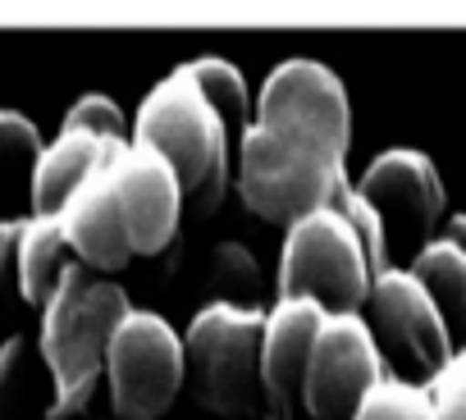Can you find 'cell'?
I'll list each match as a JSON object with an SVG mask.
<instances>
[{
	"mask_svg": "<svg viewBox=\"0 0 466 420\" xmlns=\"http://www.w3.org/2000/svg\"><path fill=\"white\" fill-rule=\"evenodd\" d=\"M110 187H115L133 252H142V256L165 252L174 243L178 205H183V187H178L174 169L156 151L128 142V151L110 165Z\"/></svg>",
	"mask_w": 466,
	"mask_h": 420,
	"instance_id": "obj_9",
	"label": "cell"
},
{
	"mask_svg": "<svg viewBox=\"0 0 466 420\" xmlns=\"http://www.w3.org/2000/svg\"><path fill=\"white\" fill-rule=\"evenodd\" d=\"M325 325V311L298 297H284L270 315H266V334H261V379H266V397L279 411H293L302 402V379H307V361L316 347V334Z\"/></svg>",
	"mask_w": 466,
	"mask_h": 420,
	"instance_id": "obj_13",
	"label": "cell"
},
{
	"mask_svg": "<svg viewBox=\"0 0 466 420\" xmlns=\"http://www.w3.org/2000/svg\"><path fill=\"white\" fill-rule=\"evenodd\" d=\"M443 238H448V243L466 256V215H452V220L443 225Z\"/></svg>",
	"mask_w": 466,
	"mask_h": 420,
	"instance_id": "obj_25",
	"label": "cell"
},
{
	"mask_svg": "<svg viewBox=\"0 0 466 420\" xmlns=\"http://www.w3.org/2000/svg\"><path fill=\"white\" fill-rule=\"evenodd\" d=\"M425 393H430L439 420H466V347H457L443 361V370L434 375V384Z\"/></svg>",
	"mask_w": 466,
	"mask_h": 420,
	"instance_id": "obj_23",
	"label": "cell"
},
{
	"mask_svg": "<svg viewBox=\"0 0 466 420\" xmlns=\"http://www.w3.org/2000/svg\"><path fill=\"white\" fill-rule=\"evenodd\" d=\"M119 151H128V146L101 142L87 133H60L51 146H42V160L33 169V215H60L69 196Z\"/></svg>",
	"mask_w": 466,
	"mask_h": 420,
	"instance_id": "obj_14",
	"label": "cell"
},
{
	"mask_svg": "<svg viewBox=\"0 0 466 420\" xmlns=\"http://www.w3.org/2000/svg\"><path fill=\"white\" fill-rule=\"evenodd\" d=\"M266 420H293V411H279V406H270V415Z\"/></svg>",
	"mask_w": 466,
	"mask_h": 420,
	"instance_id": "obj_26",
	"label": "cell"
},
{
	"mask_svg": "<svg viewBox=\"0 0 466 420\" xmlns=\"http://www.w3.org/2000/svg\"><path fill=\"white\" fill-rule=\"evenodd\" d=\"M210 288H215V306H238V311H257V256L238 243H219L210 256Z\"/></svg>",
	"mask_w": 466,
	"mask_h": 420,
	"instance_id": "obj_18",
	"label": "cell"
},
{
	"mask_svg": "<svg viewBox=\"0 0 466 420\" xmlns=\"http://www.w3.org/2000/svg\"><path fill=\"white\" fill-rule=\"evenodd\" d=\"M60 133H87V137H101V142H119V146H128V124H124L119 105L106 101V96H83V101L65 115Z\"/></svg>",
	"mask_w": 466,
	"mask_h": 420,
	"instance_id": "obj_22",
	"label": "cell"
},
{
	"mask_svg": "<svg viewBox=\"0 0 466 420\" xmlns=\"http://www.w3.org/2000/svg\"><path fill=\"white\" fill-rule=\"evenodd\" d=\"M37 160H42V137H37L33 119L0 110V178H10V174L33 178Z\"/></svg>",
	"mask_w": 466,
	"mask_h": 420,
	"instance_id": "obj_21",
	"label": "cell"
},
{
	"mask_svg": "<svg viewBox=\"0 0 466 420\" xmlns=\"http://www.w3.org/2000/svg\"><path fill=\"white\" fill-rule=\"evenodd\" d=\"M380 379H384V361L361 315H325L302 379L307 411H316L320 420H343Z\"/></svg>",
	"mask_w": 466,
	"mask_h": 420,
	"instance_id": "obj_8",
	"label": "cell"
},
{
	"mask_svg": "<svg viewBox=\"0 0 466 420\" xmlns=\"http://www.w3.org/2000/svg\"><path fill=\"white\" fill-rule=\"evenodd\" d=\"M257 124L266 133H275L279 142H289V146H298L307 155L334 160V165H343L348 137H352L348 92L316 60H289V65H279L266 78L261 105H257Z\"/></svg>",
	"mask_w": 466,
	"mask_h": 420,
	"instance_id": "obj_5",
	"label": "cell"
},
{
	"mask_svg": "<svg viewBox=\"0 0 466 420\" xmlns=\"http://www.w3.org/2000/svg\"><path fill=\"white\" fill-rule=\"evenodd\" d=\"M357 196L380 215L384 238L389 229H407L411 238H425L443 210V183L420 151H384L370 160V169L357 183Z\"/></svg>",
	"mask_w": 466,
	"mask_h": 420,
	"instance_id": "obj_10",
	"label": "cell"
},
{
	"mask_svg": "<svg viewBox=\"0 0 466 420\" xmlns=\"http://www.w3.org/2000/svg\"><path fill=\"white\" fill-rule=\"evenodd\" d=\"M370 265L352 234V225L334 205L289 225V243L279 256V302L298 297L320 306L325 315H357L370 297Z\"/></svg>",
	"mask_w": 466,
	"mask_h": 420,
	"instance_id": "obj_4",
	"label": "cell"
},
{
	"mask_svg": "<svg viewBox=\"0 0 466 420\" xmlns=\"http://www.w3.org/2000/svg\"><path fill=\"white\" fill-rule=\"evenodd\" d=\"M407 275L434 302V311H439V320H443V329L452 338V352L466 347V256L448 238H434V243H425L416 252Z\"/></svg>",
	"mask_w": 466,
	"mask_h": 420,
	"instance_id": "obj_15",
	"label": "cell"
},
{
	"mask_svg": "<svg viewBox=\"0 0 466 420\" xmlns=\"http://www.w3.org/2000/svg\"><path fill=\"white\" fill-rule=\"evenodd\" d=\"M128 293L96 275L83 261H69L42 320V361L56 379L51 420L78 415L101 379V361L110 352L115 329L128 320Z\"/></svg>",
	"mask_w": 466,
	"mask_h": 420,
	"instance_id": "obj_1",
	"label": "cell"
},
{
	"mask_svg": "<svg viewBox=\"0 0 466 420\" xmlns=\"http://www.w3.org/2000/svg\"><path fill=\"white\" fill-rule=\"evenodd\" d=\"M261 334H266V315L238 306L210 302L192 320L183 338V379L192 384L206 411L248 415L261 402H270L261 379Z\"/></svg>",
	"mask_w": 466,
	"mask_h": 420,
	"instance_id": "obj_3",
	"label": "cell"
},
{
	"mask_svg": "<svg viewBox=\"0 0 466 420\" xmlns=\"http://www.w3.org/2000/svg\"><path fill=\"white\" fill-rule=\"evenodd\" d=\"M128 142L156 151L197 210L219 205L228 178V128L183 74H169L142 101Z\"/></svg>",
	"mask_w": 466,
	"mask_h": 420,
	"instance_id": "obj_2",
	"label": "cell"
},
{
	"mask_svg": "<svg viewBox=\"0 0 466 420\" xmlns=\"http://www.w3.org/2000/svg\"><path fill=\"white\" fill-rule=\"evenodd\" d=\"M119 155H110L69 196V205L60 210V229H65V243H69L74 261L92 265L96 275L124 270L128 256H133V243H128V229H124V215H119V201H115V187H110V165Z\"/></svg>",
	"mask_w": 466,
	"mask_h": 420,
	"instance_id": "obj_12",
	"label": "cell"
},
{
	"mask_svg": "<svg viewBox=\"0 0 466 420\" xmlns=\"http://www.w3.org/2000/svg\"><path fill=\"white\" fill-rule=\"evenodd\" d=\"M69 261H74V252L65 243L60 215H33V220H24V229H19V293L28 302L46 306Z\"/></svg>",
	"mask_w": 466,
	"mask_h": 420,
	"instance_id": "obj_16",
	"label": "cell"
},
{
	"mask_svg": "<svg viewBox=\"0 0 466 420\" xmlns=\"http://www.w3.org/2000/svg\"><path fill=\"white\" fill-rule=\"evenodd\" d=\"M178 74H183V78L210 101V110L224 119V128H233V124H243V119H248V83H243V74L233 69L228 60L206 55V60L183 65Z\"/></svg>",
	"mask_w": 466,
	"mask_h": 420,
	"instance_id": "obj_17",
	"label": "cell"
},
{
	"mask_svg": "<svg viewBox=\"0 0 466 420\" xmlns=\"http://www.w3.org/2000/svg\"><path fill=\"white\" fill-rule=\"evenodd\" d=\"M106 370H110L115 420H156L178 397L183 343L160 315L128 311V320L110 338Z\"/></svg>",
	"mask_w": 466,
	"mask_h": 420,
	"instance_id": "obj_7",
	"label": "cell"
},
{
	"mask_svg": "<svg viewBox=\"0 0 466 420\" xmlns=\"http://www.w3.org/2000/svg\"><path fill=\"white\" fill-rule=\"evenodd\" d=\"M339 183H343V165L307 155V151L279 142L275 133H266L261 124H252L243 133L238 192H243L248 210H257L261 220L298 225L334 201Z\"/></svg>",
	"mask_w": 466,
	"mask_h": 420,
	"instance_id": "obj_6",
	"label": "cell"
},
{
	"mask_svg": "<svg viewBox=\"0 0 466 420\" xmlns=\"http://www.w3.org/2000/svg\"><path fill=\"white\" fill-rule=\"evenodd\" d=\"M370 315L375 329L389 338L393 352H402L411 365H420L425 375H439L443 361L452 356V338L434 311V302L425 297V288L407 275V270H384L370 279Z\"/></svg>",
	"mask_w": 466,
	"mask_h": 420,
	"instance_id": "obj_11",
	"label": "cell"
},
{
	"mask_svg": "<svg viewBox=\"0 0 466 420\" xmlns=\"http://www.w3.org/2000/svg\"><path fill=\"white\" fill-rule=\"evenodd\" d=\"M352 420H439L425 388L407 379H380L352 411Z\"/></svg>",
	"mask_w": 466,
	"mask_h": 420,
	"instance_id": "obj_19",
	"label": "cell"
},
{
	"mask_svg": "<svg viewBox=\"0 0 466 420\" xmlns=\"http://www.w3.org/2000/svg\"><path fill=\"white\" fill-rule=\"evenodd\" d=\"M19 229H24V220L0 225V306L19 288Z\"/></svg>",
	"mask_w": 466,
	"mask_h": 420,
	"instance_id": "obj_24",
	"label": "cell"
},
{
	"mask_svg": "<svg viewBox=\"0 0 466 420\" xmlns=\"http://www.w3.org/2000/svg\"><path fill=\"white\" fill-rule=\"evenodd\" d=\"M33 375H37V361H33L28 338H10L0 347V420H19L33 393Z\"/></svg>",
	"mask_w": 466,
	"mask_h": 420,
	"instance_id": "obj_20",
	"label": "cell"
}]
</instances>
